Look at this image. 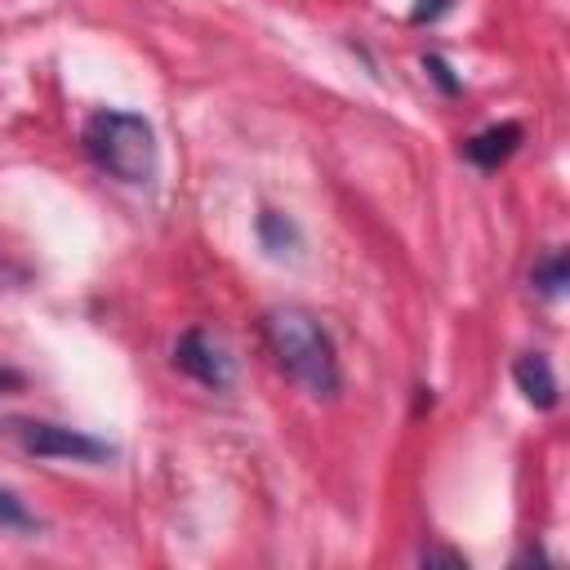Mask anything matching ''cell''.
Masks as SVG:
<instances>
[{"mask_svg":"<svg viewBox=\"0 0 570 570\" xmlns=\"http://www.w3.org/2000/svg\"><path fill=\"white\" fill-rule=\"evenodd\" d=\"M18 441L36 459H80V463H102L111 459V445L62 423H18Z\"/></svg>","mask_w":570,"mask_h":570,"instance_id":"cell-3","label":"cell"},{"mask_svg":"<svg viewBox=\"0 0 570 570\" xmlns=\"http://www.w3.org/2000/svg\"><path fill=\"white\" fill-rule=\"evenodd\" d=\"M423 566H454V570H463L468 557L463 552H450V548H436V552H423Z\"/></svg>","mask_w":570,"mask_h":570,"instance_id":"cell-11","label":"cell"},{"mask_svg":"<svg viewBox=\"0 0 570 570\" xmlns=\"http://www.w3.org/2000/svg\"><path fill=\"white\" fill-rule=\"evenodd\" d=\"M263 334H267V347L276 356V365L285 370L289 383H298L307 396L325 401L338 392V356H334V343L325 334V325L307 312V307H272L263 312Z\"/></svg>","mask_w":570,"mask_h":570,"instance_id":"cell-1","label":"cell"},{"mask_svg":"<svg viewBox=\"0 0 570 570\" xmlns=\"http://www.w3.org/2000/svg\"><path fill=\"white\" fill-rule=\"evenodd\" d=\"M258 240H263L267 254L281 258V254H289V249L298 245V227H294L281 209H263V214H258Z\"/></svg>","mask_w":570,"mask_h":570,"instance_id":"cell-7","label":"cell"},{"mask_svg":"<svg viewBox=\"0 0 570 570\" xmlns=\"http://www.w3.org/2000/svg\"><path fill=\"white\" fill-rule=\"evenodd\" d=\"M512 379L521 387V396L534 405V410H552L557 405V374H552V361L543 352H521L517 365H512Z\"/></svg>","mask_w":570,"mask_h":570,"instance_id":"cell-5","label":"cell"},{"mask_svg":"<svg viewBox=\"0 0 570 570\" xmlns=\"http://www.w3.org/2000/svg\"><path fill=\"white\" fill-rule=\"evenodd\" d=\"M566 281H570V263H566V254H561V249H552L548 258H539V263H534V272H530V285H534L543 298H561Z\"/></svg>","mask_w":570,"mask_h":570,"instance_id":"cell-8","label":"cell"},{"mask_svg":"<svg viewBox=\"0 0 570 570\" xmlns=\"http://www.w3.org/2000/svg\"><path fill=\"white\" fill-rule=\"evenodd\" d=\"M0 525H9V530H36V517L22 508V499L13 490H0Z\"/></svg>","mask_w":570,"mask_h":570,"instance_id":"cell-9","label":"cell"},{"mask_svg":"<svg viewBox=\"0 0 570 570\" xmlns=\"http://www.w3.org/2000/svg\"><path fill=\"white\" fill-rule=\"evenodd\" d=\"M423 67L441 80V89H445V94H454V89H459V85H454V76H450V67H445V58H436V53H432V58H423Z\"/></svg>","mask_w":570,"mask_h":570,"instance_id":"cell-12","label":"cell"},{"mask_svg":"<svg viewBox=\"0 0 570 570\" xmlns=\"http://www.w3.org/2000/svg\"><path fill=\"white\" fill-rule=\"evenodd\" d=\"M450 4H454V0H414L410 18H414V22H436V18H441Z\"/></svg>","mask_w":570,"mask_h":570,"instance_id":"cell-10","label":"cell"},{"mask_svg":"<svg viewBox=\"0 0 570 570\" xmlns=\"http://www.w3.org/2000/svg\"><path fill=\"white\" fill-rule=\"evenodd\" d=\"M174 365L187 374V379H196V383H205V387H214V392H227L232 387V379H236V365H232V356H227V347L209 334V330H187L178 343H174Z\"/></svg>","mask_w":570,"mask_h":570,"instance_id":"cell-4","label":"cell"},{"mask_svg":"<svg viewBox=\"0 0 570 570\" xmlns=\"http://www.w3.org/2000/svg\"><path fill=\"white\" fill-rule=\"evenodd\" d=\"M517 147H521V125H517V120H503V125H490V129L472 134V138L463 142V156H468L472 165H481V169H494V165H503Z\"/></svg>","mask_w":570,"mask_h":570,"instance_id":"cell-6","label":"cell"},{"mask_svg":"<svg viewBox=\"0 0 570 570\" xmlns=\"http://www.w3.org/2000/svg\"><path fill=\"white\" fill-rule=\"evenodd\" d=\"M80 142L89 151V160L98 169H107L111 178L120 183H151L156 178V165H160V151H156V134L151 125L138 116V111H94L80 129Z\"/></svg>","mask_w":570,"mask_h":570,"instance_id":"cell-2","label":"cell"},{"mask_svg":"<svg viewBox=\"0 0 570 570\" xmlns=\"http://www.w3.org/2000/svg\"><path fill=\"white\" fill-rule=\"evenodd\" d=\"M9 387H22V374H18V370H4V365H0V392H9Z\"/></svg>","mask_w":570,"mask_h":570,"instance_id":"cell-13","label":"cell"}]
</instances>
